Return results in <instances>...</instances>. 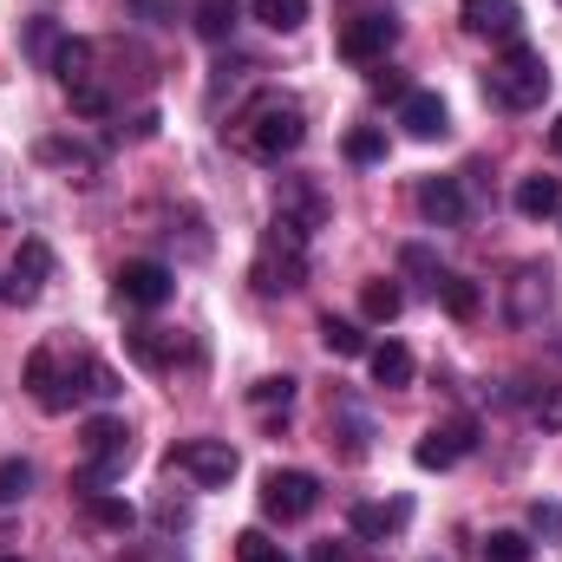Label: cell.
Wrapping results in <instances>:
<instances>
[{
    "label": "cell",
    "instance_id": "cell-1",
    "mask_svg": "<svg viewBox=\"0 0 562 562\" xmlns=\"http://www.w3.org/2000/svg\"><path fill=\"white\" fill-rule=\"evenodd\" d=\"M236 144H243L256 164L294 157V150L307 144V112H301V99H288V92H256V99L236 112Z\"/></svg>",
    "mask_w": 562,
    "mask_h": 562
},
{
    "label": "cell",
    "instance_id": "cell-2",
    "mask_svg": "<svg viewBox=\"0 0 562 562\" xmlns=\"http://www.w3.org/2000/svg\"><path fill=\"white\" fill-rule=\"evenodd\" d=\"M484 99L504 105V112H537V105L550 99V66H543V53L524 46V40H510L504 59H491V72H484Z\"/></svg>",
    "mask_w": 562,
    "mask_h": 562
},
{
    "label": "cell",
    "instance_id": "cell-3",
    "mask_svg": "<svg viewBox=\"0 0 562 562\" xmlns=\"http://www.w3.org/2000/svg\"><path fill=\"white\" fill-rule=\"evenodd\" d=\"M249 281H256V294H294V288L307 281V229H294V223L276 216V223L262 229V243H256Z\"/></svg>",
    "mask_w": 562,
    "mask_h": 562
},
{
    "label": "cell",
    "instance_id": "cell-4",
    "mask_svg": "<svg viewBox=\"0 0 562 562\" xmlns=\"http://www.w3.org/2000/svg\"><path fill=\"white\" fill-rule=\"evenodd\" d=\"M177 477H190L196 491H223L229 477H236V451L223 445V438H183V445H170V458H164Z\"/></svg>",
    "mask_w": 562,
    "mask_h": 562
},
{
    "label": "cell",
    "instance_id": "cell-5",
    "mask_svg": "<svg viewBox=\"0 0 562 562\" xmlns=\"http://www.w3.org/2000/svg\"><path fill=\"white\" fill-rule=\"evenodd\" d=\"M314 504H321V477L314 471H269L262 477V517H276V524H301V517H314Z\"/></svg>",
    "mask_w": 562,
    "mask_h": 562
},
{
    "label": "cell",
    "instance_id": "cell-6",
    "mask_svg": "<svg viewBox=\"0 0 562 562\" xmlns=\"http://www.w3.org/2000/svg\"><path fill=\"white\" fill-rule=\"evenodd\" d=\"M46 281H53V249H46L40 236H26V243L13 249L7 281H0V301H7V307H33V301L46 294Z\"/></svg>",
    "mask_w": 562,
    "mask_h": 562
},
{
    "label": "cell",
    "instance_id": "cell-7",
    "mask_svg": "<svg viewBox=\"0 0 562 562\" xmlns=\"http://www.w3.org/2000/svg\"><path fill=\"white\" fill-rule=\"evenodd\" d=\"M393 40H400V20L380 7V13H353L347 26H340V59H353V66H373V59H386L393 53Z\"/></svg>",
    "mask_w": 562,
    "mask_h": 562
},
{
    "label": "cell",
    "instance_id": "cell-8",
    "mask_svg": "<svg viewBox=\"0 0 562 562\" xmlns=\"http://www.w3.org/2000/svg\"><path fill=\"white\" fill-rule=\"evenodd\" d=\"M550 301H557V276L543 269V262H524L510 288H504V314L517 321V327H537L543 314H550Z\"/></svg>",
    "mask_w": 562,
    "mask_h": 562
},
{
    "label": "cell",
    "instance_id": "cell-9",
    "mask_svg": "<svg viewBox=\"0 0 562 562\" xmlns=\"http://www.w3.org/2000/svg\"><path fill=\"white\" fill-rule=\"evenodd\" d=\"M471 445H477V419H471V413H458V419L431 425L419 445H413V458H419V471H451Z\"/></svg>",
    "mask_w": 562,
    "mask_h": 562
},
{
    "label": "cell",
    "instance_id": "cell-10",
    "mask_svg": "<svg viewBox=\"0 0 562 562\" xmlns=\"http://www.w3.org/2000/svg\"><path fill=\"white\" fill-rule=\"evenodd\" d=\"M112 288H119V301H125V307H164V301H170V288H177V276H170L164 262H150V256H132V262H119Z\"/></svg>",
    "mask_w": 562,
    "mask_h": 562
},
{
    "label": "cell",
    "instance_id": "cell-11",
    "mask_svg": "<svg viewBox=\"0 0 562 562\" xmlns=\"http://www.w3.org/2000/svg\"><path fill=\"white\" fill-rule=\"evenodd\" d=\"M458 20H464V33H477V40H504V46L524 33V7H517V0H464Z\"/></svg>",
    "mask_w": 562,
    "mask_h": 562
},
{
    "label": "cell",
    "instance_id": "cell-12",
    "mask_svg": "<svg viewBox=\"0 0 562 562\" xmlns=\"http://www.w3.org/2000/svg\"><path fill=\"white\" fill-rule=\"evenodd\" d=\"M419 216H425V223H438V229H458V223L471 216L464 183H458V177H425V183H419Z\"/></svg>",
    "mask_w": 562,
    "mask_h": 562
},
{
    "label": "cell",
    "instance_id": "cell-13",
    "mask_svg": "<svg viewBox=\"0 0 562 562\" xmlns=\"http://www.w3.org/2000/svg\"><path fill=\"white\" fill-rule=\"evenodd\" d=\"M20 380H26V393L40 400V413H66V367H59V353H53V347H33Z\"/></svg>",
    "mask_w": 562,
    "mask_h": 562
},
{
    "label": "cell",
    "instance_id": "cell-14",
    "mask_svg": "<svg viewBox=\"0 0 562 562\" xmlns=\"http://www.w3.org/2000/svg\"><path fill=\"white\" fill-rule=\"evenodd\" d=\"M72 400H92V406L119 400V373H112L99 353H72V367H66V406H72Z\"/></svg>",
    "mask_w": 562,
    "mask_h": 562
},
{
    "label": "cell",
    "instance_id": "cell-15",
    "mask_svg": "<svg viewBox=\"0 0 562 562\" xmlns=\"http://www.w3.org/2000/svg\"><path fill=\"white\" fill-rule=\"evenodd\" d=\"M406 524H413V497H393V504H353V510H347V530L367 537V543H386V537H400Z\"/></svg>",
    "mask_w": 562,
    "mask_h": 562
},
{
    "label": "cell",
    "instance_id": "cell-16",
    "mask_svg": "<svg viewBox=\"0 0 562 562\" xmlns=\"http://www.w3.org/2000/svg\"><path fill=\"white\" fill-rule=\"evenodd\" d=\"M276 216L314 236V229L327 223V203H321V190H314L307 177H281V190H276Z\"/></svg>",
    "mask_w": 562,
    "mask_h": 562
},
{
    "label": "cell",
    "instance_id": "cell-17",
    "mask_svg": "<svg viewBox=\"0 0 562 562\" xmlns=\"http://www.w3.org/2000/svg\"><path fill=\"white\" fill-rule=\"evenodd\" d=\"M177 353H183V334H164V327H132V334H125V360L144 367V373L177 367Z\"/></svg>",
    "mask_w": 562,
    "mask_h": 562
},
{
    "label": "cell",
    "instance_id": "cell-18",
    "mask_svg": "<svg viewBox=\"0 0 562 562\" xmlns=\"http://www.w3.org/2000/svg\"><path fill=\"white\" fill-rule=\"evenodd\" d=\"M400 125H406V138L431 144V138H445V132H451V112H445V99H438V92H406V99H400Z\"/></svg>",
    "mask_w": 562,
    "mask_h": 562
},
{
    "label": "cell",
    "instance_id": "cell-19",
    "mask_svg": "<svg viewBox=\"0 0 562 562\" xmlns=\"http://www.w3.org/2000/svg\"><path fill=\"white\" fill-rule=\"evenodd\" d=\"M79 517H86L92 530H112V537H125V530L138 524V510H132L125 497H112V491H79Z\"/></svg>",
    "mask_w": 562,
    "mask_h": 562
},
{
    "label": "cell",
    "instance_id": "cell-20",
    "mask_svg": "<svg viewBox=\"0 0 562 562\" xmlns=\"http://www.w3.org/2000/svg\"><path fill=\"white\" fill-rule=\"evenodd\" d=\"M367 367H373V386H386V393H406V386H413V353H406L400 340L367 347Z\"/></svg>",
    "mask_w": 562,
    "mask_h": 562
},
{
    "label": "cell",
    "instance_id": "cell-21",
    "mask_svg": "<svg viewBox=\"0 0 562 562\" xmlns=\"http://www.w3.org/2000/svg\"><path fill=\"white\" fill-rule=\"evenodd\" d=\"M327 431L340 438V458H367L373 425H367V413H360L353 400H334V406H327Z\"/></svg>",
    "mask_w": 562,
    "mask_h": 562
},
{
    "label": "cell",
    "instance_id": "cell-22",
    "mask_svg": "<svg viewBox=\"0 0 562 562\" xmlns=\"http://www.w3.org/2000/svg\"><path fill=\"white\" fill-rule=\"evenodd\" d=\"M517 216H530V223L562 216V183L557 177H517Z\"/></svg>",
    "mask_w": 562,
    "mask_h": 562
},
{
    "label": "cell",
    "instance_id": "cell-23",
    "mask_svg": "<svg viewBox=\"0 0 562 562\" xmlns=\"http://www.w3.org/2000/svg\"><path fill=\"white\" fill-rule=\"evenodd\" d=\"M92 59H99V46H92V40H59V53H53V66H46V72L72 92V86H86V79H92Z\"/></svg>",
    "mask_w": 562,
    "mask_h": 562
},
{
    "label": "cell",
    "instance_id": "cell-24",
    "mask_svg": "<svg viewBox=\"0 0 562 562\" xmlns=\"http://www.w3.org/2000/svg\"><path fill=\"white\" fill-rule=\"evenodd\" d=\"M431 294L445 301V314H451V321H477V307H484V294H477V281L451 276V269H445V281H438Z\"/></svg>",
    "mask_w": 562,
    "mask_h": 562
},
{
    "label": "cell",
    "instance_id": "cell-25",
    "mask_svg": "<svg viewBox=\"0 0 562 562\" xmlns=\"http://www.w3.org/2000/svg\"><path fill=\"white\" fill-rule=\"evenodd\" d=\"M40 164H59L72 177H92L99 170V150H86V144H72V138H40Z\"/></svg>",
    "mask_w": 562,
    "mask_h": 562
},
{
    "label": "cell",
    "instance_id": "cell-26",
    "mask_svg": "<svg viewBox=\"0 0 562 562\" xmlns=\"http://www.w3.org/2000/svg\"><path fill=\"white\" fill-rule=\"evenodd\" d=\"M321 347H327L334 360H360V353H367V334H360L353 321H340V314H321Z\"/></svg>",
    "mask_w": 562,
    "mask_h": 562
},
{
    "label": "cell",
    "instance_id": "cell-27",
    "mask_svg": "<svg viewBox=\"0 0 562 562\" xmlns=\"http://www.w3.org/2000/svg\"><path fill=\"white\" fill-rule=\"evenodd\" d=\"M360 314H367V321H400V314H406V294H400L393 281H367V288H360Z\"/></svg>",
    "mask_w": 562,
    "mask_h": 562
},
{
    "label": "cell",
    "instance_id": "cell-28",
    "mask_svg": "<svg viewBox=\"0 0 562 562\" xmlns=\"http://www.w3.org/2000/svg\"><path fill=\"white\" fill-rule=\"evenodd\" d=\"M256 20L269 33H301L307 26V0H256Z\"/></svg>",
    "mask_w": 562,
    "mask_h": 562
},
{
    "label": "cell",
    "instance_id": "cell-29",
    "mask_svg": "<svg viewBox=\"0 0 562 562\" xmlns=\"http://www.w3.org/2000/svg\"><path fill=\"white\" fill-rule=\"evenodd\" d=\"M340 157H347V164H380V157H386V132H373V125H353V132L340 138Z\"/></svg>",
    "mask_w": 562,
    "mask_h": 562
},
{
    "label": "cell",
    "instance_id": "cell-30",
    "mask_svg": "<svg viewBox=\"0 0 562 562\" xmlns=\"http://www.w3.org/2000/svg\"><path fill=\"white\" fill-rule=\"evenodd\" d=\"M196 33L203 40H229L236 33V0H203L196 7Z\"/></svg>",
    "mask_w": 562,
    "mask_h": 562
},
{
    "label": "cell",
    "instance_id": "cell-31",
    "mask_svg": "<svg viewBox=\"0 0 562 562\" xmlns=\"http://www.w3.org/2000/svg\"><path fill=\"white\" fill-rule=\"evenodd\" d=\"M249 406H262V413H288V406H294V380H288V373H269V380H256V386H249Z\"/></svg>",
    "mask_w": 562,
    "mask_h": 562
},
{
    "label": "cell",
    "instance_id": "cell-32",
    "mask_svg": "<svg viewBox=\"0 0 562 562\" xmlns=\"http://www.w3.org/2000/svg\"><path fill=\"white\" fill-rule=\"evenodd\" d=\"M26 491H33V464H26V458H0V510L20 504Z\"/></svg>",
    "mask_w": 562,
    "mask_h": 562
},
{
    "label": "cell",
    "instance_id": "cell-33",
    "mask_svg": "<svg viewBox=\"0 0 562 562\" xmlns=\"http://www.w3.org/2000/svg\"><path fill=\"white\" fill-rule=\"evenodd\" d=\"M484 562H530V537L524 530H491L484 537Z\"/></svg>",
    "mask_w": 562,
    "mask_h": 562
},
{
    "label": "cell",
    "instance_id": "cell-34",
    "mask_svg": "<svg viewBox=\"0 0 562 562\" xmlns=\"http://www.w3.org/2000/svg\"><path fill=\"white\" fill-rule=\"evenodd\" d=\"M236 562H288V550H281L269 530H243L236 537Z\"/></svg>",
    "mask_w": 562,
    "mask_h": 562
},
{
    "label": "cell",
    "instance_id": "cell-35",
    "mask_svg": "<svg viewBox=\"0 0 562 562\" xmlns=\"http://www.w3.org/2000/svg\"><path fill=\"white\" fill-rule=\"evenodd\" d=\"M400 269H406V276H419L425 288H438V281H445V269H438V256H431L425 243H406V249H400Z\"/></svg>",
    "mask_w": 562,
    "mask_h": 562
},
{
    "label": "cell",
    "instance_id": "cell-36",
    "mask_svg": "<svg viewBox=\"0 0 562 562\" xmlns=\"http://www.w3.org/2000/svg\"><path fill=\"white\" fill-rule=\"evenodd\" d=\"M66 99H72V112H79V119H105V112H112V92H105L99 79H86V86H72Z\"/></svg>",
    "mask_w": 562,
    "mask_h": 562
},
{
    "label": "cell",
    "instance_id": "cell-37",
    "mask_svg": "<svg viewBox=\"0 0 562 562\" xmlns=\"http://www.w3.org/2000/svg\"><path fill=\"white\" fill-rule=\"evenodd\" d=\"M26 53H33L40 66H53V53H59V26H53V20H33V26H26Z\"/></svg>",
    "mask_w": 562,
    "mask_h": 562
},
{
    "label": "cell",
    "instance_id": "cell-38",
    "mask_svg": "<svg viewBox=\"0 0 562 562\" xmlns=\"http://www.w3.org/2000/svg\"><path fill=\"white\" fill-rule=\"evenodd\" d=\"M530 419L543 425V431H562V386H543V393L530 400Z\"/></svg>",
    "mask_w": 562,
    "mask_h": 562
},
{
    "label": "cell",
    "instance_id": "cell-39",
    "mask_svg": "<svg viewBox=\"0 0 562 562\" xmlns=\"http://www.w3.org/2000/svg\"><path fill=\"white\" fill-rule=\"evenodd\" d=\"M367 92H373V99H393V105H400V99H406L413 86H406V79H400L393 66H380V72H367Z\"/></svg>",
    "mask_w": 562,
    "mask_h": 562
},
{
    "label": "cell",
    "instance_id": "cell-40",
    "mask_svg": "<svg viewBox=\"0 0 562 562\" xmlns=\"http://www.w3.org/2000/svg\"><path fill=\"white\" fill-rule=\"evenodd\" d=\"M530 524H537L543 537H562V510L557 504H530Z\"/></svg>",
    "mask_w": 562,
    "mask_h": 562
},
{
    "label": "cell",
    "instance_id": "cell-41",
    "mask_svg": "<svg viewBox=\"0 0 562 562\" xmlns=\"http://www.w3.org/2000/svg\"><path fill=\"white\" fill-rule=\"evenodd\" d=\"M157 524H164V530H183V524H190V510H183V504H157Z\"/></svg>",
    "mask_w": 562,
    "mask_h": 562
},
{
    "label": "cell",
    "instance_id": "cell-42",
    "mask_svg": "<svg viewBox=\"0 0 562 562\" xmlns=\"http://www.w3.org/2000/svg\"><path fill=\"white\" fill-rule=\"evenodd\" d=\"M307 562H347V550H340V543H314V550H307Z\"/></svg>",
    "mask_w": 562,
    "mask_h": 562
},
{
    "label": "cell",
    "instance_id": "cell-43",
    "mask_svg": "<svg viewBox=\"0 0 562 562\" xmlns=\"http://www.w3.org/2000/svg\"><path fill=\"white\" fill-rule=\"evenodd\" d=\"M550 150H557V157H562V119H557V125H550Z\"/></svg>",
    "mask_w": 562,
    "mask_h": 562
},
{
    "label": "cell",
    "instance_id": "cell-44",
    "mask_svg": "<svg viewBox=\"0 0 562 562\" xmlns=\"http://www.w3.org/2000/svg\"><path fill=\"white\" fill-rule=\"evenodd\" d=\"M0 562H20V557H0Z\"/></svg>",
    "mask_w": 562,
    "mask_h": 562
}]
</instances>
